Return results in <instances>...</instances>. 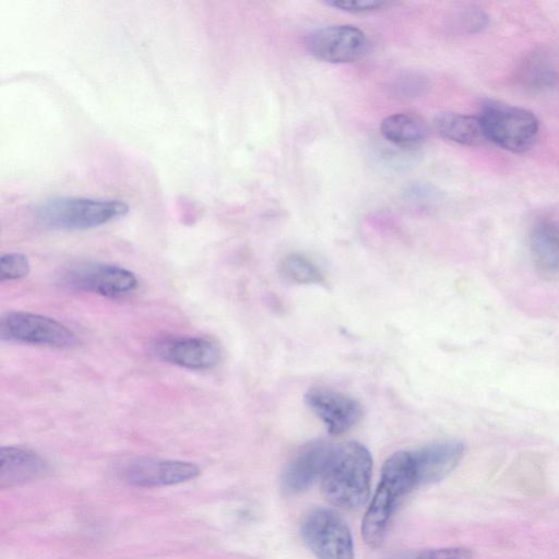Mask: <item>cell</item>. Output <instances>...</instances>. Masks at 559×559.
I'll list each match as a JSON object with an SVG mask.
<instances>
[{"label": "cell", "instance_id": "cell-1", "mask_svg": "<svg viewBox=\"0 0 559 559\" xmlns=\"http://www.w3.org/2000/svg\"><path fill=\"white\" fill-rule=\"evenodd\" d=\"M417 485L412 451H397L386 459L380 481L361 522V535L369 547L377 548L383 543L399 504Z\"/></svg>", "mask_w": 559, "mask_h": 559}, {"label": "cell", "instance_id": "cell-2", "mask_svg": "<svg viewBox=\"0 0 559 559\" xmlns=\"http://www.w3.org/2000/svg\"><path fill=\"white\" fill-rule=\"evenodd\" d=\"M372 457L357 441L335 444L321 477L322 491L334 506L356 509L369 498Z\"/></svg>", "mask_w": 559, "mask_h": 559}, {"label": "cell", "instance_id": "cell-3", "mask_svg": "<svg viewBox=\"0 0 559 559\" xmlns=\"http://www.w3.org/2000/svg\"><path fill=\"white\" fill-rule=\"evenodd\" d=\"M129 212V205L115 199L58 197L39 203L35 221L51 229H88L102 226Z\"/></svg>", "mask_w": 559, "mask_h": 559}, {"label": "cell", "instance_id": "cell-4", "mask_svg": "<svg viewBox=\"0 0 559 559\" xmlns=\"http://www.w3.org/2000/svg\"><path fill=\"white\" fill-rule=\"evenodd\" d=\"M3 341L68 349L79 345L78 335L67 325L47 316L28 311H9L0 319Z\"/></svg>", "mask_w": 559, "mask_h": 559}, {"label": "cell", "instance_id": "cell-5", "mask_svg": "<svg viewBox=\"0 0 559 559\" xmlns=\"http://www.w3.org/2000/svg\"><path fill=\"white\" fill-rule=\"evenodd\" d=\"M478 117L487 140L508 151H526L538 134L537 118L523 108L489 102Z\"/></svg>", "mask_w": 559, "mask_h": 559}, {"label": "cell", "instance_id": "cell-6", "mask_svg": "<svg viewBox=\"0 0 559 559\" xmlns=\"http://www.w3.org/2000/svg\"><path fill=\"white\" fill-rule=\"evenodd\" d=\"M60 282L73 290L114 299L126 297L139 287V280L132 271L103 262L71 264L62 271Z\"/></svg>", "mask_w": 559, "mask_h": 559}, {"label": "cell", "instance_id": "cell-7", "mask_svg": "<svg viewBox=\"0 0 559 559\" xmlns=\"http://www.w3.org/2000/svg\"><path fill=\"white\" fill-rule=\"evenodd\" d=\"M301 536L318 559H354L350 531L334 510L317 508L302 521Z\"/></svg>", "mask_w": 559, "mask_h": 559}, {"label": "cell", "instance_id": "cell-8", "mask_svg": "<svg viewBox=\"0 0 559 559\" xmlns=\"http://www.w3.org/2000/svg\"><path fill=\"white\" fill-rule=\"evenodd\" d=\"M151 350L159 360L190 370L212 369L222 358L214 340L197 335H163L153 341Z\"/></svg>", "mask_w": 559, "mask_h": 559}, {"label": "cell", "instance_id": "cell-9", "mask_svg": "<svg viewBox=\"0 0 559 559\" xmlns=\"http://www.w3.org/2000/svg\"><path fill=\"white\" fill-rule=\"evenodd\" d=\"M307 50L318 60L331 63L352 62L367 49L365 33L349 24H335L318 28L306 39Z\"/></svg>", "mask_w": 559, "mask_h": 559}, {"label": "cell", "instance_id": "cell-10", "mask_svg": "<svg viewBox=\"0 0 559 559\" xmlns=\"http://www.w3.org/2000/svg\"><path fill=\"white\" fill-rule=\"evenodd\" d=\"M305 403L334 436L355 427L364 416L362 405L353 396L330 388H311Z\"/></svg>", "mask_w": 559, "mask_h": 559}, {"label": "cell", "instance_id": "cell-11", "mask_svg": "<svg viewBox=\"0 0 559 559\" xmlns=\"http://www.w3.org/2000/svg\"><path fill=\"white\" fill-rule=\"evenodd\" d=\"M199 474L200 468L191 462L154 457L131 460L122 468V477L127 483L145 488L188 481Z\"/></svg>", "mask_w": 559, "mask_h": 559}, {"label": "cell", "instance_id": "cell-12", "mask_svg": "<svg viewBox=\"0 0 559 559\" xmlns=\"http://www.w3.org/2000/svg\"><path fill=\"white\" fill-rule=\"evenodd\" d=\"M334 447V443L324 440L306 444L284 468L282 491L287 496L300 493L322 477Z\"/></svg>", "mask_w": 559, "mask_h": 559}, {"label": "cell", "instance_id": "cell-13", "mask_svg": "<svg viewBox=\"0 0 559 559\" xmlns=\"http://www.w3.org/2000/svg\"><path fill=\"white\" fill-rule=\"evenodd\" d=\"M412 453L417 484H430L441 480L459 465L464 455V445L455 440H444L427 444Z\"/></svg>", "mask_w": 559, "mask_h": 559}, {"label": "cell", "instance_id": "cell-14", "mask_svg": "<svg viewBox=\"0 0 559 559\" xmlns=\"http://www.w3.org/2000/svg\"><path fill=\"white\" fill-rule=\"evenodd\" d=\"M48 469L45 459L37 452L21 447L0 449V487L21 485L44 475Z\"/></svg>", "mask_w": 559, "mask_h": 559}, {"label": "cell", "instance_id": "cell-15", "mask_svg": "<svg viewBox=\"0 0 559 559\" xmlns=\"http://www.w3.org/2000/svg\"><path fill=\"white\" fill-rule=\"evenodd\" d=\"M533 262L542 275L559 272V226L549 221L537 223L530 235Z\"/></svg>", "mask_w": 559, "mask_h": 559}, {"label": "cell", "instance_id": "cell-16", "mask_svg": "<svg viewBox=\"0 0 559 559\" xmlns=\"http://www.w3.org/2000/svg\"><path fill=\"white\" fill-rule=\"evenodd\" d=\"M435 128L444 139L463 145H479L487 140L478 116L443 112L436 117Z\"/></svg>", "mask_w": 559, "mask_h": 559}, {"label": "cell", "instance_id": "cell-17", "mask_svg": "<svg viewBox=\"0 0 559 559\" xmlns=\"http://www.w3.org/2000/svg\"><path fill=\"white\" fill-rule=\"evenodd\" d=\"M427 127L417 116L406 112L385 117L380 124L384 139L401 147H413L420 144L427 136Z\"/></svg>", "mask_w": 559, "mask_h": 559}, {"label": "cell", "instance_id": "cell-18", "mask_svg": "<svg viewBox=\"0 0 559 559\" xmlns=\"http://www.w3.org/2000/svg\"><path fill=\"white\" fill-rule=\"evenodd\" d=\"M518 79L526 88L540 91L555 84L557 73L546 56L532 53L522 61Z\"/></svg>", "mask_w": 559, "mask_h": 559}, {"label": "cell", "instance_id": "cell-19", "mask_svg": "<svg viewBox=\"0 0 559 559\" xmlns=\"http://www.w3.org/2000/svg\"><path fill=\"white\" fill-rule=\"evenodd\" d=\"M281 274L295 284H323V274L318 266L300 253L285 255L280 264Z\"/></svg>", "mask_w": 559, "mask_h": 559}, {"label": "cell", "instance_id": "cell-20", "mask_svg": "<svg viewBox=\"0 0 559 559\" xmlns=\"http://www.w3.org/2000/svg\"><path fill=\"white\" fill-rule=\"evenodd\" d=\"M31 272L28 258L20 252H8L0 258V281H15Z\"/></svg>", "mask_w": 559, "mask_h": 559}, {"label": "cell", "instance_id": "cell-21", "mask_svg": "<svg viewBox=\"0 0 559 559\" xmlns=\"http://www.w3.org/2000/svg\"><path fill=\"white\" fill-rule=\"evenodd\" d=\"M408 559H474V555L465 547H447L421 550L413 554Z\"/></svg>", "mask_w": 559, "mask_h": 559}, {"label": "cell", "instance_id": "cell-22", "mask_svg": "<svg viewBox=\"0 0 559 559\" xmlns=\"http://www.w3.org/2000/svg\"><path fill=\"white\" fill-rule=\"evenodd\" d=\"M326 4L346 12L364 13L382 9L389 2L383 0H332Z\"/></svg>", "mask_w": 559, "mask_h": 559}, {"label": "cell", "instance_id": "cell-23", "mask_svg": "<svg viewBox=\"0 0 559 559\" xmlns=\"http://www.w3.org/2000/svg\"><path fill=\"white\" fill-rule=\"evenodd\" d=\"M487 15L480 10H469L463 15L462 25L469 32L479 31L487 24Z\"/></svg>", "mask_w": 559, "mask_h": 559}]
</instances>
